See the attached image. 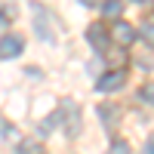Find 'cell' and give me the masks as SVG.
<instances>
[{
    "mask_svg": "<svg viewBox=\"0 0 154 154\" xmlns=\"http://www.w3.org/2000/svg\"><path fill=\"white\" fill-rule=\"evenodd\" d=\"M139 99H142L145 105H154V83H145L142 89H139Z\"/></svg>",
    "mask_w": 154,
    "mask_h": 154,
    "instance_id": "10",
    "label": "cell"
},
{
    "mask_svg": "<svg viewBox=\"0 0 154 154\" xmlns=\"http://www.w3.org/2000/svg\"><path fill=\"white\" fill-rule=\"evenodd\" d=\"M102 12H105L108 19H120L123 3H120V0H105V3H102Z\"/></svg>",
    "mask_w": 154,
    "mask_h": 154,
    "instance_id": "9",
    "label": "cell"
},
{
    "mask_svg": "<svg viewBox=\"0 0 154 154\" xmlns=\"http://www.w3.org/2000/svg\"><path fill=\"white\" fill-rule=\"evenodd\" d=\"M133 3H145V0H133Z\"/></svg>",
    "mask_w": 154,
    "mask_h": 154,
    "instance_id": "16",
    "label": "cell"
},
{
    "mask_svg": "<svg viewBox=\"0 0 154 154\" xmlns=\"http://www.w3.org/2000/svg\"><path fill=\"white\" fill-rule=\"evenodd\" d=\"M99 117H102V123H105L108 130H114V126L120 123V120H117L120 111H117V108H108V105H99Z\"/></svg>",
    "mask_w": 154,
    "mask_h": 154,
    "instance_id": "7",
    "label": "cell"
},
{
    "mask_svg": "<svg viewBox=\"0 0 154 154\" xmlns=\"http://www.w3.org/2000/svg\"><path fill=\"white\" fill-rule=\"evenodd\" d=\"M86 40L93 43V49H105V46H108V31H105V25H102V22L89 25V28H86Z\"/></svg>",
    "mask_w": 154,
    "mask_h": 154,
    "instance_id": "6",
    "label": "cell"
},
{
    "mask_svg": "<svg viewBox=\"0 0 154 154\" xmlns=\"http://www.w3.org/2000/svg\"><path fill=\"white\" fill-rule=\"evenodd\" d=\"M16 154H43V148H40L37 139H22V142L16 145Z\"/></svg>",
    "mask_w": 154,
    "mask_h": 154,
    "instance_id": "8",
    "label": "cell"
},
{
    "mask_svg": "<svg viewBox=\"0 0 154 154\" xmlns=\"http://www.w3.org/2000/svg\"><path fill=\"white\" fill-rule=\"evenodd\" d=\"M142 154H154V133H151V139L145 142V151H142Z\"/></svg>",
    "mask_w": 154,
    "mask_h": 154,
    "instance_id": "13",
    "label": "cell"
},
{
    "mask_svg": "<svg viewBox=\"0 0 154 154\" xmlns=\"http://www.w3.org/2000/svg\"><path fill=\"white\" fill-rule=\"evenodd\" d=\"M80 3H83V6H99L102 0H80Z\"/></svg>",
    "mask_w": 154,
    "mask_h": 154,
    "instance_id": "14",
    "label": "cell"
},
{
    "mask_svg": "<svg viewBox=\"0 0 154 154\" xmlns=\"http://www.w3.org/2000/svg\"><path fill=\"white\" fill-rule=\"evenodd\" d=\"M123 83H126V71L117 68V71H111V74H105V77H99L96 86H99V93H114V89H120Z\"/></svg>",
    "mask_w": 154,
    "mask_h": 154,
    "instance_id": "5",
    "label": "cell"
},
{
    "mask_svg": "<svg viewBox=\"0 0 154 154\" xmlns=\"http://www.w3.org/2000/svg\"><path fill=\"white\" fill-rule=\"evenodd\" d=\"M59 111L65 114V133H68L71 139H77V136H80V120H83V114H80V105H77L74 99H65Z\"/></svg>",
    "mask_w": 154,
    "mask_h": 154,
    "instance_id": "2",
    "label": "cell"
},
{
    "mask_svg": "<svg viewBox=\"0 0 154 154\" xmlns=\"http://www.w3.org/2000/svg\"><path fill=\"white\" fill-rule=\"evenodd\" d=\"M31 12H34V31L40 40L46 43H56V25H53V12H49L43 3H31Z\"/></svg>",
    "mask_w": 154,
    "mask_h": 154,
    "instance_id": "1",
    "label": "cell"
},
{
    "mask_svg": "<svg viewBox=\"0 0 154 154\" xmlns=\"http://www.w3.org/2000/svg\"><path fill=\"white\" fill-rule=\"evenodd\" d=\"M111 37H114L120 46H130V43L136 40V28H133L130 22H120V19H117V22L111 25Z\"/></svg>",
    "mask_w": 154,
    "mask_h": 154,
    "instance_id": "4",
    "label": "cell"
},
{
    "mask_svg": "<svg viewBox=\"0 0 154 154\" xmlns=\"http://www.w3.org/2000/svg\"><path fill=\"white\" fill-rule=\"evenodd\" d=\"M108 154H130V145H126L123 139H117V142H111V148H108Z\"/></svg>",
    "mask_w": 154,
    "mask_h": 154,
    "instance_id": "11",
    "label": "cell"
},
{
    "mask_svg": "<svg viewBox=\"0 0 154 154\" xmlns=\"http://www.w3.org/2000/svg\"><path fill=\"white\" fill-rule=\"evenodd\" d=\"M6 28V19H3V12H0V31H3Z\"/></svg>",
    "mask_w": 154,
    "mask_h": 154,
    "instance_id": "15",
    "label": "cell"
},
{
    "mask_svg": "<svg viewBox=\"0 0 154 154\" xmlns=\"http://www.w3.org/2000/svg\"><path fill=\"white\" fill-rule=\"evenodd\" d=\"M22 49H25V40L19 34H3L0 37V59H16V56H22Z\"/></svg>",
    "mask_w": 154,
    "mask_h": 154,
    "instance_id": "3",
    "label": "cell"
},
{
    "mask_svg": "<svg viewBox=\"0 0 154 154\" xmlns=\"http://www.w3.org/2000/svg\"><path fill=\"white\" fill-rule=\"evenodd\" d=\"M139 34H142L145 40H148V43L154 46V22H145V25H142V31H139Z\"/></svg>",
    "mask_w": 154,
    "mask_h": 154,
    "instance_id": "12",
    "label": "cell"
}]
</instances>
